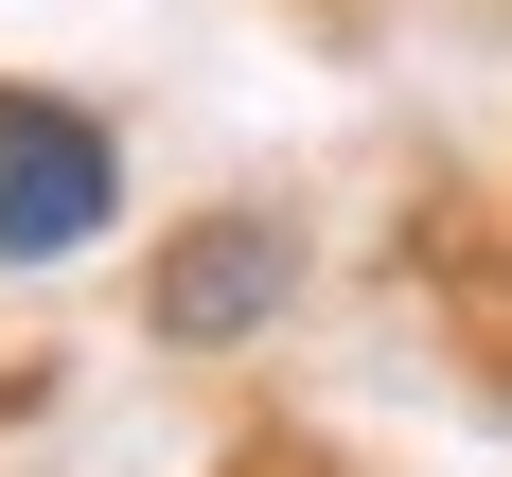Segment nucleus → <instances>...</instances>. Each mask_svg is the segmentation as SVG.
I'll return each mask as SVG.
<instances>
[{"instance_id": "obj_1", "label": "nucleus", "mask_w": 512, "mask_h": 477, "mask_svg": "<svg viewBox=\"0 0 512 477\" xmlns=\"http://www.w3.org/2000/svg\"><path fill=\"white\" fill-rule=\"evenodd\" d=\"M124 230V124L71 89H0V283H53Z\"/></svg>"}, {"instance_id": "obj_2", "label": "nucleus", "mask_w": 512, "mask_h": 477, "mask_svg": "<svg viewBox=\"0 0 512 477\" xmlns=\"http://www.w3.org/2000/svg\"><path fill=\"white\" fill-rule=\"evenodd\" d=\"M283 301H301V230L283 212H177L142 248V336L159 354H265Z\"/></svg>"}]
</instances>
